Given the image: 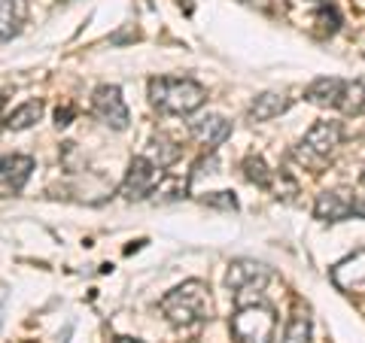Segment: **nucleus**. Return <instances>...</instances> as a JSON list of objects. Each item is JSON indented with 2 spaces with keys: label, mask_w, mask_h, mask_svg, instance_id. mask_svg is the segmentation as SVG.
Segmentation results:
<instances>
[{
  "label": "nucleus",
  "mask_w": 365,
  "mask_h": 343,
  "mask_svg": "<svg viewBox=\"0 0 365 343\" xmlns=\"http://www.w3.org/2000/svg\"><path fill=\"white\" fill-rule=\"evenodd\" d=\"M162 313L168 316L170 325L177 328H192L210 319V292L201 280H189L170 289L162 298Z\"/></svg>",
  "instance_id": "f257e3e1"
},
{
  "label": "nucleus",
  "mask_w": 365,
  "mask_h": 343,
  "mask_svg": "<svg viewBox=\"0 0 365 343\" xmlns=\"http://www.w3.org/2000/svg\"><path fill=\"white\" fill-rule=\"evenodd\" d=\"M207 97L204 85L195 79H180V76H155L150 83V100L155 110L168 116H192Z\"/></svg>",
  "instance_id": "f03ea898"
},
{
  "label": "nucleus",
  "mask_w": 365,
  "mask_h": 343,
  "mask_svg": "<svg viewBox=\"0 0 365 343\" xmlns=\"http://www.w3.org/2000/svg\"><path fill=\"white\" fill-rule=\"evenodd\" d=\"M277 331V313L265 301L241 304L232 316V334L237 343H271Z\"/></svg>",
  "instance_id": "7ed1b4c3"
},
{
  "label": "nucleus",
  "mask_w": 365,
  "mask_h": 343,
  "mask_svg": "<svg viewBox=\"0 0 365 343\" xmlns=\"http://www.w3.org/2000/svg\"><path fill=\"white\" fill-rule=\"evenodd\" d=\"M271 280V270L259 261H232L228 265V273H225V285L232 289L235 295V304H253V301H262V289L268 285Z\"/></svg>",
  "instance_id": "20e7f679"
},
{
  "label": "nucleus",
  "mask_w": 365,
  "mask_h": 343,
  "mask_svg": "<svg viewBox=\"0 0 365 343\" xmlns=\"http://www.w3.org/2000/svg\"><path fill=\"white\" fill-rule=\"evenodd\" d=\"M338 143H341V125L338 122H317L314 128L304 134V140L299 143L295 158H299L304 167L319 170L329 162V155L338 149Z\"/></svg>",
  "instance_id": "39448f33"
},
{
  "label": "nucleus",
  "mask_w": 365,
  "mask_h": 343,
  "mask_svg": "<svg viewBox=\"0 0 365 343\" xmlns=\"http://www.w3.org/2000/svg\"><path fill=\"white\" fill-rule=\"evenodd\" d=\"M162 179H165V167H158L150 155H137V158H131L128 174H125L122 198L125 201H146L150 194H155Z\"/></svg>",
  "instance_id": "423d86ee"
},
{
  "label": "nucleus",
  "mask_w": 365,
  "mask_h": 343,
  "mask_svg": "<svg viewBox=\"0 0 365 343\" xmlns=\"http://www.w3.org/2000/svg\"><path fill=\"white\" fill-rule=\"evenodd\" d=\"M91 112H95L98 122H104L113 131H125L131 122L119 85H98L95 95H91Z\"/></svg>",
  "instance_id": "0eeeda50"
},
{
  "label": "nucleus",
  "mask_w": 365,
  "mask_h": 343,
  "mask_svg": "<svg viewBox=\"0 0 365 343\" xmlns=\"http://www.w3.org/2000/svg\"><path fill=\"white\" fill-rule=\"evenodd\" d=\"M34 158L28 155H0V198H13L31 179Z\"/></svg>",
  "instance_id": "6e6552de"
},
{
  "label": "nucleus",
  "mask_w": 365,
  "mask_h": 343,
  "mask_svg": "<svg viewBox=\"0 0 365 343\" xmlns=\"http://www.w3.org/2000/svg\"><path fill=\"white\" fill-rule=\"evenodd\" d=\"M332 283L341 292L350 295H365V249H356L344 261H338L332 268Z\"/></svg>",
  "instance_id": "1a4fd4ad"
},
{
  "label": "nucleus",
  "mask_w": 365,
  "mask_h": 343,
  "mask_svg": "<svg viewBox=\"0 0 365 343\" xmlns=\"http://www.w3.org/2000/svg\"><path fill=\"white\" fill-rule=\"evenodd\" d=\"M314 216L317 219H323V222H344L347 216H353V194L344 191V189L317 194Z\"/></svg>",
  "instance_id": "9d476101"
},
{
  "label": "nucleus",
  "mask_w": 365,
  "mask_h": 343,
  "mask_svg": "<svg viewBox=\"0 0 365 343\" xmlns=\"http://www.w3.org/2000/svg\"><path fill=\"white\" fill-rule=\"evenodd\" d=\"M189 131L192 137H195L198 143H204L207 149H216L220 143H225L228 137H232V122L222 119V116H216V112H207V116H201L189 125Z\"/></svg>",
  "instance_id": "9b49d317"
},
{
  "label": "nucleus",
  "mask_w": 365,
  "mask_h": 343,
  "mask_svg": "<svg viewBox=\"0 0 365 343\" xmlns=\"http://www.w3.org/2000/svg\"><path fill=\"white\" fill-rule=\"evenodd\" d=\"M344 79H338V76H319L314 79L311 85H307L304 91V97L311 100L314 107H338V100L341 95H344Z\"/></svg>",
  "instance_id": "f8f14e48"
},
{
  "label": "nucleus",
  "mask_w": 365,
  "mask_h": 343,
  "mask_svg": "<svg viewBox=\"0 0 365 343\" xmlns=\"http://www.w3.org/2000/svg\"><path fill=\"white\" fill-rule=\"evenodd\" d=\"M28 19L25 0H0V40H13Z\"/></svg>",
  "instance_id": "ddd939ff"
},
{
  "label": "nucleus",
  "mask_w": 365,
  "mask_h": 343,
  "mask_svg": "<svg viewBox=\"0 0 365 343\" xmlns=\"http://www.w3.org/2000/svg\"><path fill=\"white\" fill-rule=\"evenodd\" d=\"M287 107H289V97H287V95H277V91H265V95H259L253 104H250V119H253V122L277 119L280 112H287Z\"/></svg>",
  "instance_id": "4468645a"
},
{
  "label": "nucleus",
  "mask_w": 365,
  "mask_h": 343,
  "mask_svg": "<svg viewBox=\"0 0 365 343\" xmlns=\"http://www.w3.org/2000/svg\"><path fill=\"white\" fill-rule=\"evenodd\" d=\"M40 116H43V104L40 100H28V104H21L19 110H13L4 119V128L6 131H25L34 122H40Z\"/></svg>",
  "instance_id": "2eb2a0df"
},
{
  "label": "nucleus",
  "mask_w": 365,
  "mask_h": 343,
  "mask_svg": "<svg viewBox=\"0 0 365 343\" xmlns=\"http://www.w3.org/2000/svg\"><path fill=\"white\" fill-rule=\"evenodd\" d=\"M244 174H247L250 182H256L259 189H268V191L274 186V179H277V170H268V164L262 162L259 155H250L247 158V162H244Z\"/></svg>",
  "instance_id": "dca6fc26"
},
{
  "label": "nucleus",
  "mask_w": 365,
  "mask_h": 343,
  "mask_svg": "<svg viewBox=\"0 0 365 343\" xmlns=\"http://www.w3.org/2000/svg\"><path fill=\"white\" fill-rule=\"evenodd\" d=\"M362 107H365V83H347L344 95L338 100V110L344 116H356V112H362Z\"/></svg>",
  "instance_id": "f3484780"
},
{
  "label": "nucleus",
  "mask_w": 365,
  "mask_h": 343,
  "mask_svg": "<svg viewBox=\"0 0 365 343\" xmlns=\"http://www.w3.org/2000/svg\"><path fill=\"white\" fill-rule=\"evenodd\" d=\"M280 343H311V319H307L304 313H295L289 319L287 331H283Z\"/></svg>",
  "instance_id": "a211bd4d"
},
{
  "label": "nucleus",
  "mask_w": 365,
  "mask_h": 343,
  "mask_svg": "<svg viewBox=\"0 0 365 343\" xmlns=\"http://www.w3.org/2000/svg\"><path fill=\"white\" fill-rule=\"evenodd\" d=\"M153 155H155L153 162L158 167H168V164H174L177 158H180V146L165 140V137H155V140H153Z\"/></svg>",
  "instance_id": "6ab92c4d"
},
{
  "label": "nucleus",
  "mask_w": 365,
  "mask_h": 343,
  "mask_svg": "<svg viewBox=\"0 0 365 343\" xmlns=\"http://www.w3.org/2000/svg\"><path fill=\"white\" fill-rule=\"evenodd\" d=\"M186 189H189L186 182L165 176L162 182H158V189H155V201H180V198H186Z\"/></svg>",
  "instance_id": "aec40b11"
},
{
  "label": "nucleus",
  "mask_w": 365,
  "mask_h": 343,
  "mask_svg": "<svg viewBox=\"0 0 365 343\" xmlns=\"http://www.w3.org/2000/svg\"><path fill=\"white\" fill-rule=\"evenodd\" d=\"M201 204L204 207H216V210H237V198L232 191H210V194H204L201 198Z\"/></svg>",
  "instance_id": "412c9836"
},
{
  "label": "nucleus",
  "mask_w": 365,
  "mask_h": 343,
  "mask_svg": "<svg viewBox=\"0 0 365 343\" xmlns=\"http://www.w3.org/2000/svg\"><path fill=\"white\" fill-rule=\"evenodd\" d=\"M71 119H73V107H64V110L55 112V125H58V128H64V125H71Z\"/></svg>",
  "instance_id": "4be33fe9"
},
{
  "label": "nucleus",
  "mask_w": 365,
  "mask_h": 343,
  "mask_svg": "<svg viewBox=\"0 0 365 343\" xmlns=\"http://www.w3.org/2000/svg\"><path fill=\"white\" fill-rule=\"evenodd\" d=\"M353 213L365 219V194H353Z\"/></svg>",
  "instance_id": "5701e85b"
},
{
  "label": "nucleus",
  "mask_w": 365,
  "mask_h": 343,
  "mask_svg": "<svg viewBox=\"0 0 365 343\" xmlns=\"http://www.w3.org/2000/svg\"><path fill=\"white\" fill-rule=\"evenodd\" d=\"M4 304H6V289L0 285V319H4Z\"/></svg>",
  "instance_id": "b1692460"
},
{
  "label": "nucleus",
  "mask_w": 365,
  "mask_h": 343,
  "mask_svg": "<svg viewBox=\"0 0 365 343\" xmlns=\"http://www.w3.org/2000/svg\"><path fill=\"white\" fill-rule=\"evenodd\" d=\"M110 343H143V340H134V337H113Z\"/></svg>",
  "instance_id": "393cba45"
},
{
  "label": "nucleus",
  "mask_w": 365,
  "mask_h": 343,
  "mask_svg": "<svg viewBox=\"0 0 365 343\" xmlns=\"http://www.w3.org/2000/svg\"><path fill=\"white\" fill-rule=\"evenodd\" d=\"M362 182H365V176H362Z\"/></svg>",
  "instance_id": "a878e982"
}]
</instances>
